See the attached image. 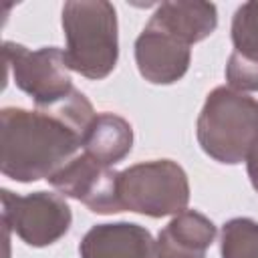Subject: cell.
<instances>
[{"label": "cell", "mask_w": 258, "mask_h": 258, "mask_svg": "<svg viewBox=\"0 0 258 258\" xmlns=\"http://www.w3.org/2000/svg\"><path fill=\"white\" fill-rule=\"evenodd\" d=\"M97 117L91 101L77 89L48 109L4 107L0 111V171L20 183L48 179L83 147Z\"/></svg>", "instance_id": "6da1fadb"}, {"label": "cell", "mask_w": 258, "mask_h": 258, "mask_svg": "<svg viewBox=\"0 0 258 258\" xmlns=\"http://www.w3.org/2000/svg\"><path fill=\"white\" fill-rule=\"evenodd\" d=\"M64 60L71 71L89 81L109 77L119 58V24L115 6L107 0H69L60 12Z\"/></svg>", "instance_id": "7a4b0ae2"}, {"label": "cell", "mask_w": 258, "mask_h": 258, "mask_svg": "<svg viewBox=\"0 0 258 258\" xmlns=\"http://www.w3.org/2000/svg\"><path fill=\"white\" fill-rule=\"evenodd\" d=\"M258 135V101L226 85L208 93L198 115L196 137L206 155L224 165L246 161Z\"/></svg>", "instance_id": "3957f363"}, {"label": "cell", "mask_w": 258, "mask_h": 258, "mask_svg": "<svg viewBox=\"0 0 258 258\" xmlns=\"http://www.w3.org/2000/svg\"><path fill=\"white\" fill-rule=\"evenodd\" d=\"M119 202L123 212L149 218L177 216L187 210L189 181L183 167L171 159H153L119 171Z\"/></svg>", "instance_id": "277c9868"}, {"label": "cell", "mask_w": 258, "mask_h": 258, "mask_svg": "<svg viewBox=\"0 0 258 258\" xmlns=\"http://www.w3.org/2000/svg\"><path fill=\"white\" fill-rule=\"evenodd\" d=\"M2 56L14 85L34 101L36 109H48L77 91L64 50L58 46L30 50L24 44L4 40Z\"/></svg>", "instance_id": "5b68a950"}, {"label": "cell", "mask_w": 258, "mask_h": 258, "mask_svg": "<svg viewBox=\"0 0 258 258\" xmlns=\"http://www.w3.org/2000/svg\"><path fill=\"white\" fill-rule=\"evenodd\" d=\"M2 224L26 246L44 248L58 242L73 224V212L60 194L32 191L18 196L2 189Z\"/></svg>", "instance_id": "8992f818"}, {"label": "cell", "mask_w": 258, "mask_h": 258, "mask_svg": "<svg viewBox=\"0 0 258 258\" xmlns=\"http://www.w3.org/2000/svg\"><path fill=\"white\" fill-rule=\"evenodd\" d=\"M48 183L62 198L77 200L95 214L123 212L119 202V171L95 161L87 153L73 157L48 177Z\"/></svg>", "instance_id": "52a82bcc"}, {"label": "cell", "mask_w": 258, "mask_h": 258, "mask_svg": "<svg viewBox=\"0 0 258 258\" xmlns=\"http://www.w3.org/2000/svg\"><path fill=\"white\" fill-rule=\"evenodd\" d=\"M133 52L139 75L151 85L177 83L191 62V46L151 18L135 38Z\"/></svg>", "instance_id": "ba28073f"}, {"label": "cell", "mask_w": 258, "mask_h": 258, "mask_svg": "<svg viewBox=\"0 0 258 258\" xmlns=\"http://www.w3.org/2000/svg\"><path fill=\"white\" fill-rule=\"evenodd\" d=\"M232 54L226 62L228 87L240 93L258 91V0L236 8L230 26Z\"/></svg>", "instance_id": "9c48e42d"}, {"label": "cell", "mask_w": 258, "mask_h": 258, "mask_svg": "<svg viewBox=\"0 0 258 258\" xmlns=\"http://www.w3.org/2000/svg\"><path fill=\"white\" fill-rule=\"evenodd\" d=\"M151 232L133 222L95 224L79 244L81 258H153Z\"/></svg>", "instance_id": "30bf717a"}, {"label": "cell", "mask_w": 258, "mask_h": 258, "mask_svg": "<svg viewBox=\"0 0 258 258\" xmlns=\"http://www.w3.org/2000/svg\"><path fill=\"white\" fill-rule=\"evenodd\" d=\"M216 234V224L206 214L183 210L159 232L153 258H206Z\"/></svg>", "instance_id": "8fae6325"}, {"label": "cell", "mask_w": 258, "mask_h": 258, "mask_svg": "<svg viewBox=\"0 0 258 258\" xmlns=\"http://www.w3.org/2000/svg\"><path fill=\"white\" fill-rule=\"evenodd\" d=\"M151 20L183 38L189 46L206 40L218 26V8L212 2L198 0H173L161 2Z\"/></svg>", "instance_id": "7c38bea8"}, {"label": "cell", "mask_w": 258, "mask_h": 258, "mask_svg": "<svg viewBox=\"0 0 258 258\" xmlns=\"http://www.w3.org/2000/svg\"><path fill=\"white\" fill-rule=\"evenodd\" d=\"M133 147V127L117 113H97L83 137V149L95 161L113 167L123 161Z\"/></svg>", "instance_id": "4fadbf2b"}, {"label": "cell", "mask_w": 258, "mask_h": 258, "mask_svg": "<svg viewBox=\"0 0 258 258\" xmlns=\"http://www.w3.org/2000/svg\"><path fill=\"white\" fill-rule=\"evenodd\" d=\"M222 258H258V222L252 218H232L220 232Z\"/></svg>", "instance_id": "5bb4252c"}, {"label": "cell", "mask_w": 258, "mask_h": 258, "mask_svg": "<svg viewBox=\"0 0 258 258\" xmlns=\"http://www.w3.org/2000/svg\"><path fill=\"white\" fill-rule=\"evenodd\" d=\"M246 171H248V177H250V183L252 187L258 191V135L248 151V157H246Z\"/></svg>", "instance_id": "9a60e30c"}]
</instances>
